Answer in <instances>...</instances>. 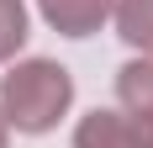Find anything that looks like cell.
Instances as JSON below:
<instances>
[{
    "mask_svg": "<svg viewBox=\"0 0 153 148\" xmlns=\"http://www.w3.org/2000/svg\"><path fill=\"white\" fill-rule=\"evenodd\" d=\"M74 101V79L53 58H27L0 79V111L16 132H48Z\"/></svg>",
    "mask_w": 153,
    "mask_h": 148,
    "instance_id": "6da1fadb",
    "label": "cell"
},
{
    "mask_svg": "<svg viewBox=\"0 0 153 148\" xmlns=\"http://www.w3.org/2000/svg\"><path fill=\"white\" fill-rule=\"evenodd\" d=\"M74 148H153V122L132 111H90L74 127Z\"/></svg>",
    "mask_w": 153,
    "mask_h": 148,
    "instance_id": "7a4b0ae2",
    "label": "cell"
},
{
    "mask_svg": "<svg viewBox=\"0 0 153 148\" xmlns=\"http://www.w3.org/2000/svg\"><path fill=\"white\" fill-rule=\"evenodd\" d=\"M37 11L63 37H90V32L106 27V16L116 11V0H37Z\"/></svg>",
    "mask_w": 153,
    "mask_h": 148,
    "instance_id": "3957f363",
    "label": "cell"
},
{
    "mask_svg": "<svg viewBox=\"0 0 153 148\" xmlns=\"http://www.w3.org/2000/svg\"><path fill=\"white\" fill-rule=\"evenodd\" d=\"M116 101H122L132 117L153 122V58H148V53L116 69Z\"/></svg>",
    "mask_w": 153,
    "mask_h": 148,
    "instance_id": "277c9868",
    "label": "cell"
},
{
    "mask_svg": "<svg viewBox=\"0 0 153 148\" xmlns=\"http://www.w3.org/2000/svg\"><path fill=\"white\" fill-rule=\"evenodd\" d=\"M116 32H122L132 48L153 53V0H116Z\"/></svg>",
    "mask_w": 153,
    "mask_h": 148,
    "instance_id": "5b68a950",
    "label": "cell"
},
{
    "mask_svg": "<svg viewBox=\"0 0 153 148\" xmlns=\"http://www.w3.org/2000/svg\"><path fill=\"white\" fill-rule=\"evenodd\" d=\"M27 43V5L21 0H0V64Z\"/></svg>",
    "mask_w": 153,
    "mask_h": 148,
    "instance_id": "8992f818",
    "label": "cell"
},
{
    "mask_svg": "<svg viewBox=\"0 0 153 148\" xmlns=\"http://www.w3.org/2000/svg\"><path fill=\"white\" fill-rule=\"evenodd\" d=\"M5 132H11V122H5V111H0V148H5Z\"/></svg>",
    "mask_w": 153,
    "mask_h": 148,
    "instance_id": "52a82bcc",
    "label": "cell"
}]
</instances>
